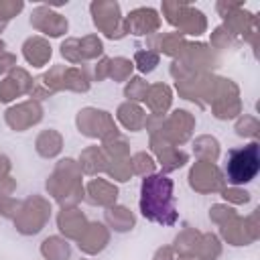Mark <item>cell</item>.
I'll use <instances>...</instances> for the list:
<instances>
[{"instance_id":"7a4b0ae2","label":"cell","mask_w":260,"mask_h":260,"mask_svg":"<svg viewBox=\"0 0 260 260\" xmlns=\"http://www.w3.org/2000/svg\"><path fill=\"white\" fill-rule=\"evenodd\" d=\"M258 171H260V148L256 142L228 150L223 160V175L228 183L246 185L258 175Z\"/></svg>"},{"instance_id":"6da1fadb","label":"cell","mask_w":260,"mask_h":260,"mask_svg":"<svg viewBox=\"0 0 260 260\" xmlns=\"http://www.w3.org/2000/svg\"><path fill=\"white\" fill-rule=\"evenodd\" d=\"M140 213L154 223L173 225L179 217L173 195V179L162 173L148 175L140 185Z\"/></svg>"}]
</instances>
